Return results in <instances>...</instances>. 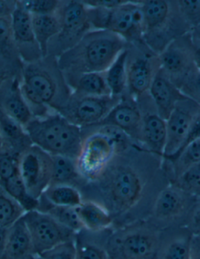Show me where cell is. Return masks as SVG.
I'll list each match as a JSON object with an SVG mask.
<instances>
[{
	"instance_id": "cell-1",
	"label": "cell",
	"mask_w": 200,
	"mask_h": 259,
	"mask_svg": "<svg viewBox=\"0 0 200 259\" xmlns=\"http://www.w3.org/2000/svg\"><path fill=\"white\" fill-rule=\"evenodd\" d=\"M164 157L135 144L113 157L104 172L81 188L83 200L99 203L113 219V228L147 220L158 194L170 184Z\"/></svg>"
},
{
	"instance_id": "cell-2",
	"label": "cell",
	"mask_w": 200,
	"mask_h": 259,
	"mask_svg": "<svg viewBox=\"0 0 200 259\" xmlns=\"http://www.w3.org/2000/svg\"><path fill=\"white\" fill-rule=\"evenodd\" d=\"M21 88L34 117L57 113L72 94L57 57L23 63Z\"/></svg>"
},
{
	"instance_id": "cell-3",
	"label": "cell",
	"mask_w": 200,
	"mask_h": 259,
	"mask_svg": "<svg viewBox=\"0 0 200 259\" xmlns=\"http://www.w3.org/2000/svg\"><path fill=\"white\" fill-rule=\"evenodd\" d=\"M129 46L112 31L91 30L75 46L57 58L59 67L63 73L106 72Z\"/></svg>"
},
{
	"instance_id": "cell-4",
	"label": "cell",
	"mask_w": 200,
	"mask_h": 259,
	"mask_svg": "<svg viewBox=\"0 0 200 259\" xmlns=\"http://www.w3.org/2000/svg\"><path fill=\"white\" fill-rule=\"evenodd\" d=\"M24 128L33 145L47 153L77 159L84 139L83 129L60 113L34 117Z\"/></svg>"
},
{
	"instance_id": "cell-5",
	"label": "cell",
	"mask_w": 200,
	"mask_h": 259,
	"mask_svg": "<svg viewBox=\"0 0 200 259\" xmlns=\"http://www.w3.org/2000/svg\"><path fill=\"white\" fill-rule=\"evenodd\" d=\"M141 4L145 24L144 41L156 54L171 41L191 32L177 0H143Z\"/></svg>"
},
{
	"instance_id": "cell-6",
	"label": "cell",
	"mask_w": 200,
	"mask_h": 259,
	"mask_svg": "<svg viewBox=\"0 0 200 259\" xmlns=\"http://www.w3.org/2000/svg\"><path fill=\"white\" fill-rule=\"evenodd\" d=\"M161 235L146 220L113 228L106 244L108 259H156Z\"/></svg>"
},
{
	"instance_id": "cell-7",
	"label": "cell",
	"mask_w": 200,
	"mask_h": 259,
	"mask_svg": "<svg viewBox=\"0 0 200 259\" xmlns=\"http://www.w3.org/2000/svg\"><path fill=\"white\" fill-rule=\"evenodd\" d=\"M57 13L60 21V31L49 42L47 56L59 58L93 28L88 19L87 7L83 1H60Z\"/></svg>"
},
{
	"instance_id": "cell-8",
	"label": "cell",
	"mask_w": 200,
	"mask_h": 259,
	"mask_svg": "<svg viewBox=\"0 0 200 259\" xmlns=\"http://www.w3.org/2000/svg\"><path fill=\"white\" fill-rule=\"evenodd\" d=\"M197 199L198 197L170 183L158 194L146 220L161 230L185 226Z\"/></svg>"
},
{
	"instance_id": "cell-9",
	"label": "cell",
	"mask_w": 200,
	"mask_h": 259,
	"mask_svg": "<svg viewBox=\"0 0 200 259\" xmlns=\"http://www.w3.org/2000/svg\"><path fill=\"white\" fill-rule=\"evenodd\" d=\"M84 139L77 155V169L86 182H93L102 175L116 154L114 142L97 130L83 132Z\"/></svg>"
},
{
	"instance_id": "cell-10",
	"label": "cell",
	"mask_w": 200,
	"mask_h": 259,
	"mask_svg": "<svg viewBox=\"0 0 200 259\" xmlns=\"http://www.w3.org/2000/svg\"><path fill=\"white\" fill-rule=\"evenodd\" d=\"M127 60V93L135 99L149 93L152 80L161 69L158 54L145 41L129 44Z\"/></svg>"
},
{
	"instance_id": "cell-11",
	"label": "cell",
	"mask_w": 200,
	"mask_h": 259,
	"mask_svg": "<svg viewBox=\"0 0 200 259\" xmlns=\"http://www.w3.org/2000/svg\"><path fill=\"white\" fill-rule=\"evenodd\" d=\"M122 97L89 96L72 92L70 99L57 113L82 129L101 123Z\"/></svg>"
},
{
	"instance_id": "cell-12",
	"label": "cell",
	"mask_w": 200,
	"mask_h": 259,
	"mask_svg": "<svg viewBox=\"0 0 200 259\" xmlns=\"http://www.w3.org/2000/svg\"><path fill=\"white\" fill-rule=\"evenodd\" d=\"M18 168L30 195L35 199H39L51 185L53 156L39 147L31 145L20 155Z\"/></svg>"
},
{
	"instance_id": "cell-13",
	"label": "cell",
	"mask_w": 200,
	"mask_h": 259,
	"mask_svg": "<svg viewBox=\"0 0 200 259\" xmlns=\"http://www.w3.org/2000/svg\"><path fill=\"white\" fill-rule=\"evenodd\" d=\"M23 219L32 240L34 256L75 239V232L38 210L27 211Z\"/></svg>"
},
{
	"instance_id": "cell-14",
	"label": "cell",
	"mask_w": 200,
	"mask_h": 259,
	"mask_svg": "<svg viewBox=\"0 0 200 259\" xmlns=\"http://www.w3.org/2000/svg\"><path fill=\"white\" fill-rule=\"evenodd\" d=\"M200 116V105L195 101L183 97L178 101L167 119L166 147L164 159L175 156L183 149L190 132Z\"/></svg>"
},
{
	"instance_id": "cell-15",
	"label": "cell",
	"mask_w": 200,
	"mask_h": 259,
	"mask_svg": "<svg viewBox=\"0 0 200 259\" xmlns=\"http://www.w3.org/2000/svg\"><path fill=\"white\" fill-rule=\"evenodd\" d=\"M161 69L170 80L179 87L194 69V46L192 33H187L171 41L158 55Z\"/></svg>"
},
{
	"instance_id": "cell-16",
	"label": "cell",
	"mask_w": 200,
	"mask_h": 259,
	"mask_svg": "<svg viewBox=\"0 0 200 259\" xmlns=\"http://www.w3.org/2000/svg\"><path fill=\"white\" fill-rule=\"evenodd\" d=\"M105 30L120 35L129 44L144 41V15L141 1H125L110 9Z\"/></svg>"
},
{
	"instance_id": "cell-17",
	"label": "cell",
	"mask_w": 200,
	"mask_h": 259,
	"mask_svg": "<svg viewBox=\"0 0 200 259\" xmlns=\"http://www.w3.org/2000/svg\"><path fill=\"white\" fill-rule=\"evenodd\" d=\"M142 116L139 144L152 153L164 157L167 143V121L156 109L149 93L135 99Z\"/></svg>"
},
{
	"instance_id": "cell-18",
	"label": "cell",
	"mask_w": 200,
	"mask_h": 259,
	"mask_svg": "<svg viewBox=\"0 0 200 259\" xmlns=\"http://www.w3.org/2000/svg\"><path fill=\"white\" fill-rule=\"evenodd\" d=\"M11 21L16 48L23 63H32L44 57L34 35L31 15L24 11L17 1Z\"/></svg>"
},
{
	"instance_id": "cell-19",
	"label": "cell",
	"mask_w": 200,
	"mask_h": 259,
	"mask_svg": "<svg viewBox=\"0 0 200 259\" xmlns=\"http://www.w3.org/2000/svg\"><path fill=\"white\" fill-rule=\"evenodd\" d=\"M142 123V113L137 100L126 92L103 121L93 126L104 125L116 126L139 144Z\"/></svg>"
},
{
	"instance_id": "cell-20",
	"label": "cell",
	"mask_w": 200,
	"mask_h": 259,
	"mask_svg": "<svg viewBox=\"0 0 200 259\" xmlns=\"http://www.w3.org/2000/svg\"><path fill=\"white\" fill-rule=\"evenodd\" d=\"M21 77L7 80L0 89V110L25 126L34 118L21 88Z\"/></svg>"
},
{
	"instance_id": "cell-21",
	"label": "cell",
	"mask_w": 200,
	"mask_h": 259,
	"mask_svg": "<svg viewBox=\"0 0 200 259\" xmlns=\"http://www.w3.org/2000/svg\"><path fill=\"white\" fill-rule=\"evenodd\" d=\"M192 233L185 226L161 230L156 259H190Z\"/></svg>"
},
{
	"instance_id": "cell-22",
	"label": "cell",
	"mask_w": 200,
	"mask_h": 259,
	"mask_svg": "<svg viewBox=\"0 0 200 259\" xmlns=\"http://www.w3.org/2000/svg\"><path fill=\"white\" fill-rule=\"evenodd\" d=\"M149 94L155 103L159 116L166 121L178 101L185 97L161 69L152 80Z\"/></svg>"
},
{
	"instance_id": "cell-23",
	"label": "cell",
	"mask_w": 200,
	"mask_h": 259,
	"mask_svg": "<svg viewBox=\"0 0 200 259\" xmlns=\"http://www.w3.org/2000/svg\"><path fill=\"white\" fill-rule=\"evenodd\" d=\"M113 228L103 231L83 229L76 234L75 259H108L106 244Z\"/></svg>"
},
{
	"instance_id": "cell-24",
	"label": "cell",
	"mask_w": 200,
	"mask_h": 259,
	"mask_svg": "<svg viewBox=\"0 0 200 259\" xmlns=\"http://www.w3.org/2000/svg\"><path fill=\"white\" fill-rule=\"evenodd\" d=\"M33 256L32 240L22 217L9 228L5 250L1 259H28Z\"/></svg>"
},
{
	"instance_id": "cell-25",
	"label": "cell",
	"mask_w": 200,
	"mask_h": 259,
	"mask_svg": "<svg viewBox=\"0 0 200 259\" xmlns=\"http://www.w3.org/2000/svg\"><path fill=\"white\" fill-rule=\"evenodd\" d=\"M72 92L89 96H112L105 76L102 73H63Z\"/></svg>"
},
{
	"instance_id": "cell-26",
	"label": "cell",
	"mask_w": 200,
	"mask_h": 259,
	"mask_svg": "<svg viewBox=\"0 0 200 259\" xmlns=\"http://www.w3.org/2000/svg\"><path fill=\"white\" fill-rule=\"evenodd\" d=\"M199 162L200 137L187 144L175 156L164 159L163 166L171 183Z\"/></svg>"
},
{
	"instance_id": "cell-27",
	"label": "cell",
	"mask_w": 200,
	"mask_h": 259,
	"mask_svg": "<svg viewBox=\"0 0 200 259\" xmlns=\"http://www.w3.org/2000/svg\"><path fill=\"white\" fill-rule=\"evenodd\" d=\"M77 211L83 227L86 230L98 232L113 228V217L99 203L83 200V202L77 207Z\"/></svg>"
},
{
	"instance_id": "cell-28",
	"label": "cell",
	"mask_w": 200,
	"mask_h": 259,
	"mask_svg": "<svg viewBox=\"0 0 200 259\" xmlns=\"http://www.w3.org/2000/svg\"><path fill=\"white\" fill-rule=\"evenodd\" d=\"M52 156L53 171L51 185H69L80 191L86 184V181L79 172L76 159L64 155Z\"/></svg>"
},
{
	"instance_id": "cell-29",
	"label": "cell",
	"mask_w": 200,
	"mask_h": 259,
	"mask_svg": "<svg viewBox=\"0 0 200 259\" xmlns=\"http://www.w3.org/2000/svg\"><path fill=\"white\" fill-rule=\"evenodd\" d=\"M0 131L11 152L18 156L33 145L24 126L7 116L2 110H0Z\"/></svg>"
},
{
	"instance_id": "cell-30",
	"label": "cell",
	"mask_w": 200,
	"mask_h": 259,
	"mask_svg": "<svg viewBox=\"0 0 200 259\" xmlns=\"http://www.w3.org/2000/svg\"><path fill=\"white\" fill-rule=\"evenodd\" d=\"M36 40L43 56H47L49 42L60 31V21L57 13L50 14H31Z\"/></svg>"
},
{
	"instance_id": "cell-31",
	"label": "cell",
	"mask_w": 200,
	"mask_h": 259,
	"mask_svg": "<svg viewBox=\"0 0 200 259\" xmlns=\"http://www.w3.org/2000/svg\"><path fill=\"white\" fill-rule=\"evenodd\" d=\"M37 210L48 214L61 225L70 229L77 234L84 229L79 217L77 207H64L53 205L43 196L38 199Z\"/></svg>"
},
{
	"instance_id": "cell-32",
	"label": "cell",
	"mask_w": 200,
	"mask_h": 259,
	"mask_svg": "<svg viewBox=\"0 0 200 259\" xmlns=\"http://www.w3.org/2000/svg\"><path fill=\"white\" fill-rule=\"evenodd\" d=\"M129 47V46H128ZM129 50H124L109 68L105 72L108 87L111 95L116 97H122L126 94L128 89V75H127V60Z\"/></svg>"
},
{
	"instance_id": "cell-33",
	"label": "cell",
	"mask_w": 200,
	"mask_h": 259,
	"mask_svg": "<svg viewBox=\"0 0 200 259\" xmlns=\"http://www.w3.org/2000/svg\"><path fill=\"white\" fill-rule=\"evenodd\" d=\"M42 196L53 205L78 207L83 202V194L77 188L69 185H51Z\"/></svg>"
},
{
	"instance_id": "cell-34",
	"label": "cell",
	"mask_w": 200,
	"mask_h": 259,
	"mask_svg": "<svg viewBox=\"0 0 200 259\" xmlns=\"http://www.w3.org/2000/svg\"><path fill=\"white\" fill-rule=\"evenodd\" d=\"M0 186L19 203L26 212L38 208V200L30 195L20 174H16L13 178L0 183Z\"/></svg>"
},
{
	"instance_id": "cell-35",
	"label": "cell",
	"mask_w": 200,
	"mask_h": 259,
	"mask_svg": "<svg viewBox=\"0 0 200 259\" xmlns=\"http://www.w3.org/2000/svg\"><path fill=\"white\" fill-rule=\"evenodd\" d=\"M25 212L19 203L0 186V227H11Z\"/></svg>"
},
{
	"instance_id": "cell-36",
	"label": "cell",
	"mask_w": 200,
	"mask_h": 259,
	"mask_svg": "<svg viewBox=\"0 0 200 259\" xmlns=\"http://www.w3.org/2000/svg\"><path fill=\"white\" fill-rule=\"evenodd\" d=\"M0 56L16 63H23L14 42L11 16L0 18Z\"/></svg>"
},
{
	"instance_id": "cell-37",
	"label": "cell",
	"mask_w": 200,
	"mask_h": 259,
	"mask_svg": "<svg viewBox=\"0 0 200 259\" xmlns=\"http://www.w3.org/2000/svg\"><path fill=\"white\" fill-rule=\"evenodd\" d=\"M173 184L200 198V162L189 168Z\"/></svg>"
},
{
	"instance_id": "cell-38",
	"label": "cell",
	"mask_w": 200,
	"mask_h": 259,
	"mask_svg": "<svg viewBox=\"0 0 200 259\" xmlns=\"http://www.w3.org/2000/svg\"><path fill=\"white\" fill-rule=\"evenodd\" d=\"M180 12L191 28H200V0H177Z\"/></svg>"
},
{
	"instance_id": "cell-39",
	"label": "cell",
	"mask_w": 200,
	"mask_h": 259,
	"mask_svg": "<svg viewBox=\"0 0 200 259\" xmlns=\"http://www.w3.org/2000/svg\"><path fill=\"white\" fill-rule=\"evenodd\" d=\"M24 11L30 14H54L58 10L59 0H17Z\"/></svg>"
},
{
	"instance_id": "cell-40",
	"label": "cell",
	"mask_w": 200,
	"mask_h": 259,
	"mask_svg": "<svg viewBox=\"0 0 200 259\" xmlns=\"http://www.w3.org/2000/svg\"><path fill=\"white\" fill-rule=\"evenodd\" d=\"M178 89L185 97L200 105V70L194 69L181 82Z\"/></svg>"
},
{
	"instance_id": "cell-41",
	"label": "cell",
	"mask_w": 200,
	"mask_h": 259,
	"mask_svg": "<svg viewBox=\"0 0 200 259\" xmlns=\"http://www.w3.org/2000/svg\"><path fill=\"white\" fill-rule=\"evenodd\" d=\"M18 160L19 156L11 152L0 154V183L19 174Z\"/></svg>"
},
{
	"instance_id": "cell-42",
	"label": "cell",
	"mask_w": 200,
	"mask_h": 259,
	"mask_svg": "<svg viewBox=\"0 0 200 259\" xmlns=\"http://www.w3.org/2000/svg\"><path fill=\"white\" fill-rule=\"evenodd\" d=\"M34 259H75L74 240L63 243L34 256Z\"/></svg>"
},
{
	"instance_id": "cell-43",
	"label": "cell",
	"mask_w": 200,
	"mask_h": 259,
	"mask_svg": "<svg viewBox=\"0 0 200 259\" xmlns=\"http://www.w3.org/2000/svg\"><path fill=\"white\" fill-rule=\"evenodd\" d=\"M23 63H16L0 56V89L7 80L21 77Z\"/></svg>"
},
{
	"instance_id": "cell-44",
	"label": "cell",
	"mask_w": 200,
	"mask_h": 259,
	"mask_svg": "<svg viewBox=\"0 0 200 259\" xmlns=\"http://www.w3.org/2000/svg\"><path fill=\"white\" fill-rule=\"evenodd\" d=\"M185 227H188L193 235L200 236V198H198L190 211Z\"/></svg>"
},
{
	"instance_id": "cell-45",
	"label": "cell",
	"mask_w": 200,
	"mask_h": 259,
	"mask_svg": "<svg viewBox=\"0 0 200 259\" xmlns=\"http://www.w3.org/2000/svg\"><path fill=\"white\" fill-rule=\"evenodd\" d=\"M88 7H103L106 9H113L122 5L125 2V0H88L83 1Z\"/></svg>"
},
{
	"instance_id": "cell-46",
	"label": "cell",
	"mask_w": 200,
	"mask_h": 259,
	"mask_svg": "<svg viewBox=\"0 0 200 259\" xmlns=\"http://www.w3.org/2000/svg\"><path fill=\"white\" fill-rule=\"evenodd\" d=\"M17 7V0H0V18L12 15Z\"/></svg>"
},
{
	"instance_id": "cell-47",
	"label": "cell",
	"mask_w": 200,
	"mask_h": 259,
	"mask_svg": "<svg viewBox=\"0 0 200 259\" xmlns=\"http://www.w3.org/2000/svg\"><path fill=\"white\" fill-rule=\"evenodd\" d=\"M190 259H200V236L192 237Z\"/></svg>"
},
{
	"instance_id": "cell-48",
	"label": "cell",
	"mask_w": 200,
	"mask_h": 259,
	"mask_svg": "<svg viewBox=\"0 0 200 259\" xmlns=\"http://www.w3.org/2000/svg\"><path fill=\"white\" fill-rule=\"evenodd\" d=\"M194 46V63L195 67L200 70V37L192 35Z\"/></svg>"
},
{
	"instance_id": "cell-49",
	"label": "cell",
	"mask_w": 200,
	"mask_h": 259,
	"mask_svg": "<svg viewBox=\"0 0 200 259\" xmlns=\"http://www.w3.org/2000/svg\"><path fill=\"white\" fill-rule=\"evenodd\" d=\"M9 228H7V227H0V259L2 257L4 250H5Z\"/></svg>"
},
{
	"instance_id": "cell-50",
	"label": "cell",
	"mask_w": 200,
	"mask_h": 259,
	"mask_svg": "<svg viewBox=\"0 0 200 259\" xmlns=\"http://www.w3.org/2000/svg\"><path fill=\"white\" fill-rule=\"evenodd\" d=\"M4 152H11V153H13L11 149H10V147H9L8 144L4 139L2 132L0 131V154L4 153Z\"/></svg>"
},
{
	"instance_id": "cell-51",
	"label": "cell",
	"mask_w": 200,
	"mask_h": 259,
	"mask_svg": "<svg viewBox=\"0 0 200 259\" xmlns=\"http://www.w3.org/2000/svg\"><path fill=\"white\" fill-rule=\"evenodd\" d=\"M28 259H34V256H33V257H29V258Z\"/></svg>"
},
{
	"instance_id": "cell-52",
	"label": "cell",
	"mask_w": 200,
	"mask_h": 259,
	"mask_svg": "<svg viewBox=\"0 0 200 259\" xmlns=\"http://www.w3.org/2000/svg\"><path fill=\"white\" fill-rule=\"evenodd\" d=\"M199 118H200V116H199Z\"/></svg>"
}]
</instances>
